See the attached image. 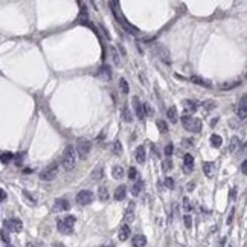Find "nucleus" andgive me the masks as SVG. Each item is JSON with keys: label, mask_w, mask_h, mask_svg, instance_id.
<instances>
[{"label": "nucleus", "mask_w": 247, "mask_h": 247, "mask_svg": "<svg viewBox=\"0 0 247 247\" xmlns=\"http://www.w3.org/2000/svg\"><path fill=\"white\" fill-rule=\"evenodd\" d=\"M122 118L125 122H131L133 121V116H131V113H130V110L127 107H124V111H122Z\"/></svg>", "instance_id": "c756f323"}, {"label": "nucleus", "mask_w": 247, "mask_h": 247, "mask_svg": "<svg viewBox=\"0 0 247 247\" xmlns=\"http://www.w3.org/2000/svg\"><path fill=\"white\" fill-rule=\"evenodd\" d=\"M125 220H130V221L133 220V212H127L125 214Z\"/></svg>", "instance_id": "37998d69"}, {"label": "nucleus", "mask_w": 247, "mask_h": 247, "mask_svg": "<svg viewBox=\"0 0 247 247\" xmlns=\"http://www.w3.org/2000/svg\"><path fill=\"white\" fill-rule=\"evenodd\" d=\"M3 224H5V226H6L9 230H12V232H17V234L23 230V223H22L18 218H11L9 221H5Z\"/></svg>", "instance_id": "6e6552de"}, {"label": "nucleus", "mask_w": 247, "mask_h": 247, "mask_svg": "<svg viewBox=\"0 0 247 247\" xmlns=\"http://www.w3.org/2000/svg\"><path fill=\"white\" fill-rule=\"evenodd\" d=\"M192 165H194V157L191 154H185V163H183V171L191 172L192 171Z\"/></svg>", "instance_id": "dca6fc26"}, {"label": "nucleus", "mask_w": 247, "mask_h": 247, "mask_svg": "<svg viewBox=\"0 0 247 247\" xmlns=\"http://www.w3.org/2000/svg\"><path fill=\"white\" fill-rule=\"evenodd\" d=\"M5 198H6V194H5V191L2 189V200H5Z\"/></svg>", "instance_id": "49530a36"}, {"label": "nucleus", "mask_w": 247, "mask_h": 247, "mask_svg": "<svg viewBox=\"0 0 247 247\" xmlns=\"http://www.w3.org/2000/svg\"><path fill=\"white\" fill-rule=\"evenodd\" d=\"M130 236V227L127 224H124V226H121V229H119V234H118V238L119 241H127Z\"/></svg>", "instance_id": "2eb2a0df"}, {"label": "nucleus", "mask_w": 247, "mask_h": 247, "mask_svg": "<svg viewBox=\"0 0 247 247\" xmlns=\"http://www.w3.org/2000/svg\"><path fill=\"white\" fill-rule=\"evenodd\" d=\"M111 150H113V154H116V156H122V153H124V148H122V143H121V141H115V142H113V147H111Z\"/></svg>", "instance_id": "412c9836"}, {"label": "nucleus", "mask_w": 247, "mask_h": 247, "mask_svg": "<svg viewBox=\"0 0 247 247\" xmlns=\"http://www.w3.org/2000/svg\"><path fill=\"white\" fill-rule=\"evenodd\" d=\"M183 107H185V110H186L188 113H195V111H197L195 102L191 101V99H185V101H183Z\"/></svg>", "instance_id": "a211bd4d"}, {"label": "nucleus", "mask_w": 247, "mask_h": 247, "mask_svg": "<svg viewBox=\"0 0 247 247\" xmlns=\"http://www.w3.org/2000/svg\"><path fill=\"white\" fill-rule=\"evenodd\" d=\"M92 150V142L87 139H78L76 141V153L81 159H87V156Z\"/></svg>", "instance_id": "39448f33"}, {"label": "nucleus", "mask_w": 247, "mask_h": 247, "mask_svg": "<svg viewBox=\"0 0 247 247\" xmlns=\"http://www.w3.org/2000/svg\"><path fill=\"white\" fill-rule=\"evenodd\" d=\"M239 82H241V81L226 82V84H223V85H221V89H223V90H229V89H234V87H236V85H239Z\"/></svg>", "instance_id": "2f4dec72"}, {"label": "nucleus", "mask_w": 247, "mask_h": 247, "mask_svg": "<svg viewBox=\"0 0 247 247\" xmlns=\"http://www.w3.org/2000/svg\"><path fill=\"white\" fill-rule=\"evenodd\" d=\"M75 163H76V150L69 145L66 150H64V154H63V160H61V165L66 171H72L75 168Z\"/></svg>", "instance_id": "f257e3e1"}, {"label": "nucleus", "mask_w": 247, "mask_h": 247, "mask_svg": "<svg viewBox=\"0 0 247 247\" xmlns=\"http://www.w3.org/2000/svg\"><path fill=\"white\" fill-rule=\"evenodd\" d=\"M165 186L169 188V189H172L174 188V180H172L171 177H166V178H165Z\"/></svg>", "instance_id": "72a5a7b5"}, {"label": "nucleus", "mask_w": 247, "mask_h": 247, "mask_svg": "<svg viewBox=\"0 0 247 247\" xmlns=\"http://www.w3.org/2000/svg\"><path fill=\"white\" fill-rule=\"evenodd\" d=\"M57 176H58V165L57 163L47 165L46 168L40 172V178H41V180H46V182H50V180L57 178Z\"/></svg>", "instance_id": "20e7f679"}, {"label": "nucleus", "mask_w": 247, "mask_h": 247, "mask_svg": "<svg viewBox=\"0 0 247 247\" xmlns=\"http://www.w3.org/2000/svg\"><path fill=\"white\" fill-rule=\"evenodd\" d=\"M113 57H115V63H118V64H119V55L116 54V50H115V49H113Z\"/></svg>", "instance_id": "c03bdc74"}, {"label": "nucleus", "mask_w": 247, "mask_h": 247, "mask_svg": "<svg viewBox=\"0 0 247 247\" xmlns=\"http://www.w3.org/2000/svg\"><path fill=\"white\" fill-rule=\"evenodd\" d=\"M92 201H93V192H92V191L84 189V191H80V192L76 194V203H78V204L85 206V204H90Z\"/></svg>", "instance_id": "423d86ee"}, {"label": "nucleus", "mask_w": 247, "mask_h": 247, "mask_svg": "<svg viewBox=\"0 0 247 247\" xmlns=\"http://www.w3.org/2000/svg\"><path fill=\"white\" fill-rule=\"evenodd\" d=\"M182 124H183V127L188 131H192V133H198L201 130V121L197 118H191V116L185 115L182 118Z\"/></svg>", "instance_id": "7ed1b4c3"}, {"label": "nucleus", "mask_w": 247, "mask_h": 247, "mask_svg": "<svg viewBox=\"0 0 247 247\" xmlns=\"http://www.w3.org/2000/svg\"><path fill=\"white\" fill-rule=\"evenodd\" d=\"M54 247H66V246H64V244H61V243H55Z\"/></svg>", "instance_id": "a18cd8bd"}, {"label": "nucleus", "mask_w": 247, "mask_h": 247, "mask_svg": "<svg viewBox=\"0 0 247 247\" xmlns=\"http://www.w3.org/2000/svg\"><path fill=\"white\" fill-rule=\"evenodd\" d=\"M131 244H133V247H145L147 246V238L143 235H134L131 239Z\"/></svg>", "instance_id": "f8f14e48"}, {"label": "nucleus", "mask_w": 247, "mask_h": 247, "mask_svg": "<svg viewBox=\"0 0 247 247\" xmlns=\"http://www.w3.org/2000/svg\"><path fill=\"white\" fill-rule=\"evenodd\" d=\"M183 208H185V211H191V204H189V198H188V197H185V198H183Z\"/></svg>", "instance_id": "4c0bfd02"}, {"label": "nucleus", "mask_w": 247, "mask_h": 247, "mask_svg": "<svg viewBox=\"0 0 247 247\" xmlns=\"http://www.w3.org/2000/svg\"><path fill=\"white\" fill-rule=\"evenodd\" d=\"M125 195H127V186H125V185H121V186L115 191V198H116V200H124Z\"/></svg>", "instance_id": "f3484780"}, {"label": "nucleus", "mask_w": 247, "mask_h": 247, "mask_svg": "<svg viewBox=\"0 0 247 247\" xmlns=\"http://www.w3.org/2000/svg\"><path fill=\"white\" fill-rule=\"evenodd\" d=\"M165 169H172V162L171 160H168V162H165Z\"/></svg>", "instance_id": "79ce46f5"}, {"label": "nucleus", "mask_w": 247, "mask_h": 247, "mask_svg": "<svg viewBox=\"0 0 247 247\" xmlns=\"http://www.w3.org/2000/svg\"><path fill=\"white\" fill-rule=\"evenodd\" d=\"M102 247H115V246H102Z\"/></svg>", "instance_id": "09e8293b"}, {"label": "nucleus", "mask_w": 247, "mask_h": 247, "mask_svg": "<svg viewBox=\"0 0 247 247\" xmlns=\"http://www.w3.org/2000/svg\"><path fill=\"white\" fill-rule=\"evenodd\" d=\"M128 177L131 178V180H134V178L137 177V171H136V168H130V171H128Z\"/></svg>", "instance_id": "c9c22d12"}, {"label": "nucleus", "mask_w": 247, "mask_h": 247, "mask_svg": "<svg viewBox=\"0 0 247 247\" xmlns=\"http://www.w3.org/2000/svg\"><path fill=\"white\" fill-rule=\"evenodd\" d=\"M203 171H204L206 177H214V174H215V163L214 162H204L203 163Z\"/></svg>", "instance_id": "ddd939ff"}, {"label": "nucleus", "mask_w": 247, "mask_h": 247, "mask_svg": "<svg viewBox=\"0 0 247 247\" xmlns=\"http://www.w3.org/2000/svg\"><path fill=\"white\" fill-rule=\"evenodd\" d=\"M238 147H239V139H238L236 136H234V137L230 139V143H229V153H235Z\"/></svg>", "instance_id": "b1692460"}, {"label": "nucleus", "mask_w": 247, "mask_h": 247, "mask_svg": "<svg viewBox=\"0 0 247 247\" xmlns=\"http://www.w3.org/2000/svg\"><path fill=\"white\" fill-rule=\"evenodd\" d=\"M28 247H35V246H34V244H29V246H28Z\"/></svg>", "instance_id": "de8ad7c7"}, {"label": "nucleus", "mask_w": 247, "mask_h": 247, "mask_svg": "<svg viewBox=\"0 0 247 247\" xmlns=\"http://www.w3.org/2000/svg\"><path fill=\"white\" fill-rule=\"evenodd\" d=\"M203 107H204L206 110H212V108H215V107H217V102H215V101H212V99H208V101H204V102H203Z\"/></svg>", "instance_id": "7c9ffc66"}, {"label": "nucleus", "mask_w": 247, "mask_h": 247, "mask_svg": "<svg viewBox=\"0 0 247 247\" xmlns=\"http://www.w3.org/2000/svg\"><path fill=\"white\" fill-rule=\"evenodd\" d=\"M246 76H247V70H246Z\"/></svg>", "instance_id": "3c124183"}, {"label": "nucleus", "mask_w": 247, "mask_h": 247, "mask_svg": "<svg viewBox=\"0 0 247 247\" xmlns=\"http://www.w3.org/2000/svg\"><path fill=\"white\" fill-rule=\"evenodd\" d=\"M189 81L194 82V84H198V85H203V87H211L212 82L209 80H204V78H200V76H197V75H192L191 78H189Z\"/></svg>", "instance_id": "9b49d317"}, {"label": "nucleus", "mask_w": 247, "mask_h": 247, "mask_svg": "<svg viewBox=\"0 0 247 247\" xmlns=\"http://www.w3.org/2000/svg\"><path fill=\"white\" fill-rule=\"evenodd\" d=\"M75 221L76 218L73 215H67L64 220H58V230L63 234V235H72L73 234V226H75Z\"/></svg>", "instance_id": "f03ea898"}, {"label": "nucleus", "mask_w": 247, "mask_h": 247, "mask_svg": "<svg viewBox=\"0 0 247 247\" xmlns=\"http://www.w3.org/2000/svg\"><path fill=\"white\" fill-rule=\"evenodd\" d=\"M98 197H99V200L101 201H107L108 200V191H107L105 186H101V188L98 189Z\"/></svg>", "instance_id": "5701e85b"}, {"label": "nucleus", "mask_w": 247, "mask_h": 247, "mask_svg": "<svg viewBox=\"0 0 247 247\" xmlns=\"http://www.w3.org/2000/svg\"><path fill=\"white\" fill-rule=\"evenodd\" d=\"M234 214H235V209H232V211H230V215H229V218H227V224L232 223V220H234Z\"/></svg>", "instance_id": "a19ab883"}, {"label": "nucleus", "mask_w": 247, "mask_h": 247, "mask_svg": "<svg viewBox=\"0 0 247 247\" xmlns=\"http://www.w3.org/2000/svg\"><path fill=\"white\" fill-rule=\"evenodd\" d=\"M54 212H64L70 209V203L66 200V198H57L55 203H54Z\"/></svg>", "instance_id": "1a4fd4ad"}, {"label": "nucleus", "mask_w": 247, "mask_h": 247, "mask_svg": "<svg viewBox=\"0 0 247 247\" xmlns=\"http://www.w3.org/2000/svg\"><path fill=\"white\" fill-rule=\"evenodd\" d=\"M111 176H113V178H122V176H124V168L119 166V165L113 166V169H111Z\"/></svg>", "instance_id": "4be33fe9"}, {"label": "nucleus", "mask_w": 247, "mask_h": 247, "mask_svg": "<svg viewBox=\"0 0 247 247\" xmlns=\"http://www.w3.org/2000/svg\"><path fill=\"white\" fill-rule=\"evenodd\" d=\"M241 172H243V174H247V160H244L243 165H241Z\"/></svg>", "instance_id": "ea45409f"}, {"label": "nucleus", "mask_w": 247, "mask_h": 247, "mask_svg": "<svg viewBox=\"0 0 247 247\" xmlns=\"http://www.w3.org/2000/svg\"><path fill=\"white\" fill-rule=\"evenodd\" d=\"M143 108H145V115H148V116H151V115H153V108H151V105H150L148 102H145V104H143Z\"/></svg>", "instance_id": "f704fd0d"}, {"label": "nucleus", "mask_w": 247, "mask_h": 247, "mask_svg": "<svg viewBox=\"0 0 247 247\" xmlns=\"http://www.w3.org/2000/svg\"><path fill=\"white\" fill-rule=\"evenodd\" d=\"M165 154H166L168 157L172 154V143H168V145L165 147Z\"/></svg>", "instance_id": "e433bc0d"}, {"label": "nucleus", "mask_w": 247, "mask_h": 247, "mask_svg": "<svg viewBox=\"0 0 247 247\" xmlns=\"http://www.w3.org/2000/svg\"><path fill=\"white\" fill-rule=\"evenodd\" d=\"M133 107H134V110H136L137 118L142 121V119L145 118V108H143V105L141 104V101H139V98H137V96H134V98H133Z\"/></svg>", "instance_id": "9d476101"}, {"label": "nucleus", "mask_w": 247, "mask_h": 247, "mask_svg": "<svg viewBox=\"0 0 247 247\" xmlns=\"http://www.w3.org/2000/svg\"><path fill=\"white\" fill-rule=\"evenodd\" d=\"M166 116H168V119H169V122L176 124V122H177V110H176V107H169V108H168V111H166Z\"/></svg>", "instance_id": "6ab92c4d"}, {"label": "nucleus", "mask_w": 247, "mask_h": 247, "mask_svg": "<svg viewBox=\"0 0 247 247\" xmlns=\"http://www.w3.org/2000/svg\"><path fill=\"white\" fill-rule=\"evenodd\" d=\"M221 143H223L221 136H218V134H212V136H211V145L214 147V148H220V147H221Z\"/></svg>", "instance_id": "aec40b11"}, {"label": "nucleus", "mask_w": 247, "mask_h": 247, "mask_svg": "<svg viewBox=\"0 0 247 247\" xmlns=\"http://www.w3.org/2000/svg\"><path fill=\"white\" fill-rule=\"evenodd\" d=\"M156 125H157V128L160 133H165V131H168V125H166V122L162 121V119H159V121H156Z\"/></svg>", "instance_id": "bb28decb"}, {"label": "nucleus", "mask_w": 247, "mask_h": 247, "mask_svg": "<svg viewBox=\"0 0 247 247\" xmlns=\"http://www.w3.org/2000/svg\"><path fill=\"white\" fill-rule=\"evenodd\" d=\"M236 115L239 119H246L247 118V95H243L239 99V104L236 108Z\"/></svg>", "instance_id": "0eeeda50"}, {"label": "nucleus", "mask_w": 247, "mask_h": 247, "mask_svg": "<svg viewBox=\"0 0 247 247\" xmlns=\"http://www.w3.org/2000/svg\"><path fill=\"white\" fill-rule=\"evenodd\" d=\"M142 186H143V182L142 180H139L134 186H133V189H131V192H133V195H139V192H141Z\"/></svg>", "instance_id": "cd10ccee"}, {"label": "nucleus", "mask_w": 247, "mask_h": 247, "mask_svg": "<svg viewBox=\"0 0 247 247\" xmlns=\"http://www.w3.org/2000/svg\"><path fill=\"white\" fill-rule=\"evenodd\" d=\"M22 159H23V154L18 153L17 156H15V165L17 166H20V163H22Z\"/></svg>", "instance_id": "58836bf2"}, {"label": "nucleus", "mask_w": 247, "mask_h": 247, "mask_svg": "<svg viewBox=\"0 0 247 247\" xmlns=\"http://www.w3.org/2000/svg\"><path fill=\"white\" fill-rule=\"evenodd\" d=\"M185 226H186L188 229H191V227H192V217H191L189 214H186V215H185Z\"/></svg>", "instance_id": "473e14b6"}, {"label": "nucleus", "mask_w": 247, "mask_h": 247, "mask_svg": "<svg viewBox=\"0 0 247 247\" xmlns=\"http://www.w3.org/2000/svg\"><path fill=\"white\" fill-rule=\"evenodd\" d=\"M92 178H93V180H101V178H102V168H101V166H98L96 171L92 172Z\"/></svg>", "instance_id": "c85d7f7f"}, {"label": "nucleus", "mask_w": 247, "mask_h": 247, "mask_svg": "<svg viewBox=\"0 0 247 247\" xmlns=\"http://www.w3.org/2000/svg\"><path fill=\"white\" fill-rule=\"evenodd\" d=\"M119 87H121V92H122L124 95H127L130 92L128 82L125 81V78H121V80H119Z\"/></svg>", "instance_id": "a878e982"}, {"label": "nucleus", "mask_w": 247, "mask_h": 247, "mask_svg": "<svg viewBox=\"0 0 247 247\" xmlns=\"http://www.w3.org/2000/svg\"><path fill=\"white\" fill-rule=\"evenodd\" d=\"M6 247H12V246H11V244H6Z\"/></svg>", "instance_id": "8fccbe9b"}, {"label": "nucleus", "mask_w": 247, "mask_h": 247, "mask_svg": "<svg viewBox=\"0 0 247 247\" xmlns=\"http://www.w3.org/2000/svg\"><path fill=\"white\" fill-rule=\"evenodd\" d=\"M134 157H136V162H137V163H143V162H145V159H147V153H145V148H143L142 145L136 148V154H134Z\"/></svg>", "instance_id": "4468645a"}, {"label": "nucleus", "mask_w": 247, "mask_h": 247, "mask_svg": "<svg viewBox=\"0 0 247 247\" xmlns=\"http://www.w3.org/2000/svg\"><path fill=\"white\" fill-rule=\"evenodd\" d=\"M12 157H14V154H12L11 151H3V153H2V163L3 165L9 163L12 160Z\"/></svg>", "instance_id": "393cba45"}]
</instances>
